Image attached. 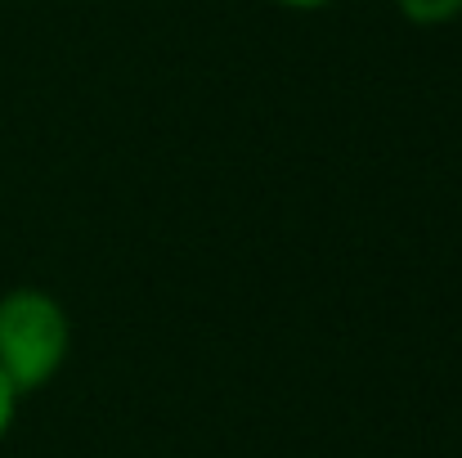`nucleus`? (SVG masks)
<instances>
[{"label": "nucleus", "mask_w": 462, "mask_h": 458, "mask_svg": "<svg viewBox=\"0 0 462 458\" xmlns=\"http://www.w3.org/2000/svg\"><path fill=\"white\" fill-rule=\"evenodd\" d=\"M72 351V323L45 288H14L0 297V373L18 396L41 391Z\"/></svg>", "instance_id": "f257e3e1"}, {"label": "nucleus", "mask_w": 462, "mask_h": 458, "mask_svg": "<svg viewBox=\"0 0 462 458\" xmlns=\"http://www.w3.org/2000/svg\"><path fill=\"white\" fill-rule=\"evenodd\" d=\"M395 5L418 27H440V23H454L462 14V0H395Z\"/></svg>", "instance_id": "f03ea898"}, {"label": "nucleus", "mask_w": 462, "mask_h": 458, "mask_svg": "<svg viewBox=\"0 0 462 458\" xmlns=\"http://www.w3.org/2000/svg\"><path fill=\"white\" fill-rule=\"evenodd\" d=\"M18 391H14V382L0 373V441L9 436V427H14V418H18Z\"/></svg>", "instance_id": "7ed1b4c3"}, {"label": "nucleus", "mask_w": 462, "mask_h": 458, "mask_svg": "<svg viewBox=\"0 0 462 458\" xmlns=\"http://www.w3.org/2000/svg\"><path fill=\"white\" fill-rule=\"evenodd\" d=\"M279 5H288V9H323L332 0H279Z\"/></svg>", "instance_id": "20e7f679"}]
</instances>
